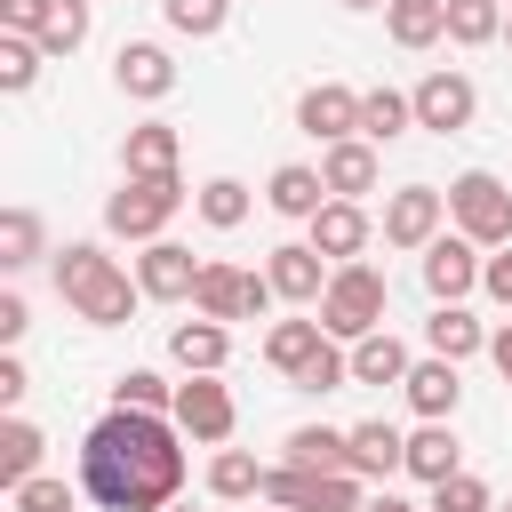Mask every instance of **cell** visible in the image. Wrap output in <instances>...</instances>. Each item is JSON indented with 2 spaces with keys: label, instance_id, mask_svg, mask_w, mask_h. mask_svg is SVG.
<instances>
[{
  "label": "cell",
  "instance_id": "obj_42",
  "mask_svg": "<svg viewBox=\"0 0 512 512\" xmlns=\"http://www.w3.org/2000/svg\"><path fill=\"white\" fill-rule=\"evenodd\" d=\"M24 392H32V376H24V360H16V352H0V408L16 416V400H24Z\"/></svg>",
  "mask_w": 512,
  "mask_h": 512
},
{
  "label": "cell",
  "instance_id": "obj_7",
  "mask_svg": "<svg viewBox=\"0 0 512 512\" xmlns=\"http://www.w3.org/2000/svg\"><path fill=\"white\" fill-rule=\"evenodd\" d=\"M440 232H448V192H440V184H400V192L384 200V240H392V248H416V256H424Z\"/></svg>",
  "mask_w": 512,
  "mask_h": 512
},
{
  "label": "cell",
  "instance_id": "obj_17",
  "mask_svg": "<svg viewBox=\"0 0 512 512\" xmlns=\"http://www.w3.org/2000/svg\"><path fill=\"white\" fill-rule=\"evenodd\" d=\"M320 176H328V192L336 200H360V192H376V144L368 136H344V144H320Z\"/></svg>",
  "mask_w": 512,
  "mask_h": 512
},
{
  "label": "cell",
  "instance_id": "obj_45",
  "mask_svg": "<svg viewBox=\"0 0 512 512\" xmlns=\"http://www.w3.org/2000/svg\"><path fill=\"white\" fill-rule=\"evenodd\" d=\"M488 360H496V376L512 384V320H504V328H488Z\"/></svg>",
  "mask_w": 512,
  "mask_h": 512
},
{
  "label": "cell",
  "instance_id": "obj_43",
  "mask_svg": "<svg viewBox=\"0 0 512 512\" xmlns=\"http://www.w3.org/2000/svg\"><path fill=\"white\" fill-rule=\"evenodd\" d=\"M480 288H488L496 304H512V248H496V256L480 264Z\"/></svg>",
  "mask_w": 512,
  "mask_h": 512
},
{
  "label": "cell",
  "instance_id": "obj_50",
  "mask_svg": "<svg viewBox=\"0 0 512 512\" xmlns=\"http://www.w3.org/2000/svg\"><path fill=\"white\" fill-rule=\"evenodd\" d=\"M416 512H432V504H416Z\"/></svg>",
  "mask_w": 512,
  "mask_h": 512
},
{
  "label": "cell",
  "instance_id": "obj_27",
  "mask_svg": "<svg viewBox=\"0 0 512 512\" xmlns=\"http://www.w3.org/2000/svg\"><path fill=\"white\" fill-rule=\"evenodd\" d=\"M408 128H416V96H400V88H368L360 96V136L368 144H392Z\"/></svg>",
  "mask_w": 512,
  "mask_h": 512
},
{
  "label": "cell",
  "instance_id": "obj_2",
  "mask_svg": "<svg viewBox=\"0 0 512 512\" xmlns=\"http://www.w3.org/2000/svg\"><path fill=\"white\" fill-rule=\"evenodd\" d=\"M56 296L88 320V328H120L128 312H136V280L96 248V240H72V248H56Z\"/></svg>",
  "mask_w": 512,
  "mask_h": 512
},
{
  "label": "cell",
  "instance_id": "obj_13",
  "mask_svg": "<svg viewBox=\"0 0 512 512\" xmlns=\"http://www.w3.org/2000/svg\"><path fill=\"white\" fill-rule=\"evenodd\" d=\"M112 88L136 96V104H160V96H176V56H168L160 40H120V56H112Z\"/></svg>",
  "mask_w": 512,
  "mask_h": 512
},
{
  "label": "cell",
  "instance_id": "obj_9",
  "mask_svg": "<svg viewBox=\"0 0 512 512\" xmlns=\"http://www.w3.org/2000/svg\"><path fill=\"white\" fill-rule=\"evenodd\" d=\"M480 264H488V248L480 240H464V232H440L432 248H424V288H432V304H464L472 288H480Z\"/></svg>",
  "mask_w": 512,
  "mask_h": 512
},
{
  "label": "cell",
  "instance_id": "obj_24",
  "mask_svg": "<svg viewBox=\"0 0 512 512\" xmlns=\"http://www.w3.org/2000/svg\"><path fill=\"white\" fill-rule=\"evenodd\" d=\"M424 344H432L440 360H472V352H488V328H480L464 304H432V320H424Z\"/></svg>",
  "mask_w": 512,
  "mask_h": 512
},
{
  "label": "cell",
  "instance_id": "obj_30",
  "mask_svg": "<svg viewBox=\"0 0 512 512\" xmlns=\"http://www.w3.org/2000/svg\"><path fill=\"white\" fill-rule=\"evenodd\" d=\"M40 456H48V440H40V424H24V416H8V424H0V488H16V480H32V472H40Z\"/></svg>",
  "mask_w": 512,
  "mask_h": 512
},
{
  "label": "cell",
  "instance_id": "obj_26",
  "mask_svg": "<svg viewBox=\"0 0 512 512\" xmlns=\"http://www.w3.org/2000/svg\"><path fill=\"white\" fill-rule=\"evenodd\" d=\"M384 32L400 48H432L448 40V0H384Z\"/></svg>",
  "mask_w": 512,
  "mask_h": 512
},
{
  "label": "cell",
  "instance_id": "obj_12",
  "mask_svg": "<svg viewBox=\"0 0 512 512\" xmlns=\"http://www.w3.org/2000/svg\"><path fill=\"white\" fill-rule=\"evenodd\" d=\"M176 424H184V440L224 448L232 424H240V408H232V392H224L216 376H184V384H176Z\"/></svg>",
  "mask_w": 512,
  "mask_h": 512
},
{
  "label": "cell",
  "instance_id": "obj_52",
  "mask_svg": "<svg viewBox=\"0 0 512 512\" xmlns=\"http://www.w3.org/2000/svg\"><path fill=\"white\" fill-rule=\"evenodd\" d=\"M272 512H288V504H272Z\"/></svg>",
  "mask_w": 512,
  "mask_h": 512
},
{
  "label": "cell",
  "instance_id": "obj_5",
  "mask_svg": "<svg viewBox=\"0 0 512 512\" xmlns=\"http://www.w3.org/2000/svg\"><path fill=\"white\" fill-rule=\"evenodd\" d=\"M448 224L480 248H512V184L488 176V168H464L448 184Z\"/></svg>",
  "mask_w": 512,
  "mask_h": 512
},
{
  "label": "cell",
  "instance_id": "obj_37",
  "mask_svg": "<svg viewBox=\"0 0 512 512\" xmlns=\"http://www.w3.org/2000/svg\"><path fill=\"white\" fill-rule=\"evenodd\" d=\"M160 16H168V32H184V40H216L224 16H232V0H160Z\"/></svg>",
  "mask_w": 512,
  "mask_h": 512
},
{
  "label": "cell",
  "instance_id": "obj_8",
  "mask_svg": "<svg viewBox=\"0 0 512 512\" xmlns=\"http://www.w3.org/2000/svg\"><path fill=\"white\" fill-rule=\"evenodd\" d=\"M408 96H416V128H432V136H464V128H472V112H480V88H472L464 72H448V64H440V72H424Z\"/></svg>",
  "mask_w": 512,
  "mask_h": 512
},
{
  "label": "cell",
  "instance_id": "obj_47",
  "mask_svg": "<svg viewBox=\"0 0 512 512\" xmlns=\"http://www.w3.org/2000/svg\"><path fill=\"white\" fill-rule=\"evenodd\" d=\"M344 8H384V0H344Z\"/></svg>",
  "mask_w": 512,
  "mask_h": 512
},
{
  "label": "cell",
  "instance_id": "obj_49",
  "mask_svg": "<svg viewBox=\"0 0 512 512\" xmlns=\"http://www.w3.org/2000/svg\"><path fill=\"white\" fill-rule=\"evenodd\" d=\"M504 40H512V16H504Z\"/></svg>",
  "mask_w": 512,
  "mask_h": 512
},
{
  "label": "cell",
  "instance_id": "obj_36",
  "mask_svg": "<svg viewBox=\"0 0 512 512\" xmlns=\"http://www.w3.org/2000/svg\"><path fill=\"white\" fill-rule=\"evenodd\" d=\"M112 408H152V416H176V384H168V376H152V368H128V376L112 384Z\"/></svg>",
  "mask_w": 512,
  "mask_h": 512
},
{
  "label": "cell",
  "instance_id": "obj_15",
  "mask_svg": "<svg viewBox=\"0 0 512 512\" xmlns=\"http://www.w3.org/2000/svg\"><path fill=\"white\" fill-rule=\"evenodd\" d=\"M168 360H176L184 376H216V368L232 360V328H224V320H208V312H192V320H176V328H168Z\"/></svg>",
  "mask_w": 512,
  "mask_h": 512
},
{
  "label": "cell",
  "instance_id": "obj_10",
  "mask_svg": "<svg viewBox=\"0 0 512 512\" xmlns=\"http://www.w3.org/2000/svg\"><path fill=\"white\" fill-rule=\"evenodd\" d=\"M136 288H144L152 304H184V296L200 288V256L160 232V240H144V256H136Z\"/></svg>",
  "mask_w": 512,
  "mask_h": 512
},
{
  "label": "cell",
  "instance_id": "obj_46",
  "mask_svg": "<svg viewBox=\"0 0 512 512\" xmlns=\"http://www.w3.org/2000/svg\"><path fill=\"white\" fill-rule=\"evenodd\" d=\"M360 512H416V504H400V496H392V488H384V496H368V504H360Z\"/></svg>",
  "mask_w": 512,
  "mask_h": 512
},
{
  "label": "cell",
  "instance_id": "obj_40",
  "mask_svg": "<svg viewBox=\"0 0 512 512\" xmlns=\"http://www.w3.org/2000/svg\"><path fill=\"white\" fill-rule=\"evenodd\" d=\"M8 504H16V512H72V488H64L56 472H32V480L8 488Z\"/></svg>",
  "mask_w": 512,
  "mask_h": 512
},
{
  "label": "cell",
  "instance_id": "obj_33",
  "mask_svg": "<svg viewBox=\"0 0 512 512\" xmlns=\"http://www.w3.org/2000/svg\"><path fill=\"white\" fill-rule=\"evenodd\" d=\"M40 64H48V48H40L32 32H0V88H8V96H24V88L40 80Z\"/></svg>",
  "mask_w": 512,
  "mask_h": 512
},
{
  "label": "cell",
  "instance_id": "obj_25",
  "mask_svg": "<svg viewBox=\"0 0 512 512\" xmlns=\"http://www.w3.org/2000/svg\"><path fill=\"white\" fill-rule=\"evenodd\" d=\"M408 344L392 336V328H376V336H360L352 344V384H408Z\"/></svg>",
  "mask_w": 512,
  "mask_h": 512
},
{
  "label": "cell",
  "instance_id": "obj_31",
  "mask_svg": "<svg viewBox=\"0 0 512 512\" xmlns=\"http://www.w3.org/2000/svg\"><path fill=\"white\" fill-rule=\"evenodd\" d=\"M448 40H456V48L504 40V0H448Z\"/></svg>",
  "mask_w": 512,
  "mask_h": 512
},
{
  "label": "cell",
  "instance_id": "obj_21",
  "mask_svg": "<svg viewBox=\"0 0 512 512\" xmlns=\"http://www.w3.org/2000/svg\"><path fill=\"white\" fill-rule=\"evenodd\" d=\"M280 448H288L280 464H304V472H352V432H336V424H296Z\"/></svg>",
  "mask_w": 512,
  "mask_h": 512
},
{
  "label": "cell",
  "instance_id": "obj_18",
  "mask_svg": "<svg viewBox=\"0 0 512 512\" xmlns=\"http://www.w3.org/2000/svg\"><path fill=\"white\" fill-rule=\"evenodd\" d=\"M328 200H336V192H328V176H320V168H304V160L272 168V184H264V208H272V216H304V224H312Z\"/></svg>",
  "mask_w": 512,
  "mask_h": 512
},
{
  "label": "cell",
  "instance_id": "obj_41",
  "mask_svg": "<svg viewBox=\"0 0 512 512\" xmlns=\"http://www.w3.org/2000/svg\"><path fill=\"white\" fill-rule=\"evenodd\" d=\"M48 8H56V0H0V32H32V40H40V32H48Z\"/></svg>",
  "mask_w": 512,
  "mask_h": 512
},
{
  "label": "cell",
  "instance_id": "obj_35",
  "mask_svg": "<svg viewBox=\"0 0 512 512\" xmlns=\"http://www.w3.org/2000/svg\"><path fill=\"white\" fill-rule=\"evenodd\" d=\"M288 384H296V392H344V384H352V352L328 336V344H320V352H312V360H304Z\"/></svg>",
  "mask_w": 512,
  "mask_h": 512
},
{
  "label": "cell",
  "instance_id": "obj_6",
  "mask_svg": "<svg viewBox=\"0 0 512 512\" xmlns=\"http://www.w3.org/2000/svg\"><path fill=\"white\" fill-rule=\"evenodd\" d=\"M192 312H208V320H264L272 312V280L264 272H240V264H200Z\"/></svg>",
  "mask_w": 512,
  "mask_h": 512
},
{
  "label": "cell",
  "instance_id": "obj_19",
  "mask_svg": "<svg viewBox=\"0 0 512 512\" xmlns=\"http://www.w3.org/2000/svg\"><path fill=\"white\" fill-rule=\"evenodd\" d=\"M400 392H408V408H416V416H432V424H448V416H456V400H464L456 360H440V352H432V360H416Z\"/></svg>",
  "mask_w": 512,
  "mask_h": 512
},
{
  "label": "cell",
  "instance_id": "obj_32",
  "mask_svg": "<svg viewBox=\"0 0 512 512\" xmlns=\"http://www.w3.org/2000/svg\"><path fill=\"white\" fill-rule=\"evenodd\" d=\"M192 208H200V224L232 232V224H248V184H240V176H208V184L192 192Z\"/></svg>",
  "mask_w": 512,
  "mask_h": 512
},
{
  "label": "cell",
  "instance_id": "obj_34",
  "mask_svg": "<svg viewBox=\"0 0 512 512\" xmlns=\"http://www.w3.org/2000/svg\"><path fill=\"white\" fill-rule=\"evenodd\" d=\"M0 264H8V272L40 264V216H32V208H0Z\"/></svg>",
  "mask_w": 512,
  "mask_h": 512
},
{
  "label": "cell",
  "instance_id": "obj_23",
  "mask_svg": "<svg viewBox=\"0 0 512 512\" xmlns=\"http://www.w3.org/2000/svg\"><path fill=\"white\" fill-rule=\"evenodd\" d=\"M408 472H416L424 488H440L448 472H464V440H456L448 424H432V416H424V424L408 432Z\"/></svg>",
  "mask_w": 512,
  "mask_h": 512
},
{
  "label": "cell",
  "instance_id": "obj_51",
  "mask_svg": "<svg viewBox=\"0 0 512 512\" xmlns=\"http://www.w3.org/2000/svg\"><path fill=\"white\" fill-rule=\"evenodd\" d=\"M504 16H512V0H504Z\"/></svg>",
  "mask_w": 512,
  "mask_h": 512
},
{
  "label": "cell",
  "instance_id": "obj_16",
  "mask_svg": "<svg viewBox=\"0 0 512 512\" xmlns=\"http://www.w3.org/2000/svg\"><path fill=\"white\" fill-rule=\"evenodd\" d=\"M368 208L360 200H328L320 216H312V248L328 256V264H360V248H368Z\"/></svg>",
  "mask_w": 512,
  "mask_h": 512
},
{
  "label": "cell",
  "instance_id": "obj_22",
  "mask_svg": "<svg viewBox=\"0 0 512 512\" xmlns=\"http://www.w3.org/2000/svg\"><path fill=\"white\" fill-rule=\"evenodd\" d=\"M352 472H360V480L408 472V432H392L384 416H376V424H352Z\"/></svg>",
  "mask_w": 512,
  "mask_h": 512
},
{
  "label": "cell",
  "instance_id": "obj_29",
  "mask_svg": "<svg viewBox=\"0 0 512 512\" xmlns=\"http://www.w3.org/2000/svg\"><path fill=\"white\" fill-rule=\"evenodd\" d=\"M264 472H272V464H256L248 448H216V456H208V496H224V504L264 496Z\"/></svg>",
  "mask_w": 512,
  "mask_h": 512
},
{
  "label": "cell",
  "instance_id": "obj_53",
  "mask_svg": "<svg viewBox=\"0 0 512 512\" xmlns=\"http://www.w3.org/2000/svg\"><path fill=\"white\" fill-rule=\"evenodd\" d=\"M504 512H512V504H504Z\"/></svg>",
  "mask_w": 512,
  "mask_h": 512
},
{
  "label": "cell",
  "instance_id": "obj_11",
  "mask_svg": "<svg viewBox=\"0 0 512 512\" xmlns=\"http://www.w3.org/2000/svg\"><path fill=\"white\" fill-rule=\"evenodd\" d=\"M328 272H336V264H328L312 240H280V248L264 256V280H272L280 304H320V296H328Z\"/></svg>",
  "mask_w": 512,
  "mask_h": 512
},
{
  "label": "cell",
  "instance_id": "obj_1",
  "mask_svg": "<svg viewBox=\"0 0 512 512\" xmlns=\"http://www.w3.org/2000/svg\"><path fill=\"white\" fill-rule=\"evenodd\" d=\"M184 488V424L152 408H112L80 432V496L104 512H168Z\"/></svg>",
  "mask_w": 512,
  "mask_h": 512
},
{
  "label": "cell",
  "instance_id": "obj_39",
  "mask_svg": "<svg viewBox=\"0 0 512 512\" xmlns=\"http://www.w3.org/2000/svg\"><path fill=\"white\" fill-rule=\"evenodd\" d=\"M432 512H496V496H488L480 472H448V480L432 488Z\"/></svg>",
  "mask_w": 512,
  "mask_h": 512
},
{
  "label": "cell",
  "instance_id": "obj_4",
  "mask_svg": "<svg viewBox=\"0 0 512 512\" xmlns=\"http://www.w3.org/2000/svg\"><path fill=\"white\" fill-rule=\"evenodd\" d=\"M184 208V176H120V192L104 200V232L120 240H160Z\"/></svg>",
  "mask_w": 512,
  "mask_h": 512
},
{
  "label": "cell",
  "instance_id": "obj_38",
  "mask_svg": "<svg viewBox=\"0 0 512 512\" xmlns=\"http://www.w3.org/2000/svg\"><path fill=\"white\" fill-rule=\"evenodd\" d=\"M88 8H96V0H56V8H48V32H40V48H48V56H72V48L88 40Z\"/></svg>",
  "mask_w": 512,
  "mask_h": 512
},
{
  "label": "cell",
  "instance_id": "obj_48",
  "mask_svg": "<svg viewBox=\"0 0 512 512\" xmlns=\"http://www.w3.org/2000/svg\"><path fill=\"white\" fill-rule=\"evenodd\" d=\"M168 512H192V504H168Z\"/></svg>",
  "mask_w": 512,
  "mask_h": 512
},
{
  "label": "cell",
  "instance_id": "obj_14",
  "mask_svg": "<svg viewBox=\"0 0 512 512\" xmlns=\"http://www.w3.org/2000/svg\"><path fill=\"white\" fill-rule=\"evenodd\" d=\"M296 128H304L312 144H344V136H360V96L336 88V80H320V88L296 96Z\"/></svg>",
  "mask_w": 512,
  "mask_h": 512
},
{
  "label": "cell",
  "instance_id": "obj_20",
  "mask_svg": "<svg viewBox=\"0 0 512 512\" xmlns=\"http://www.w3.org/2000/svg\"><path fill=\"white\" fill-rule=\"evenodd\" d=\"M176 160H184V144H176L168 120H136L128 144H120V168L128 176H176Z\"/></svg>",
  "mask_w": 512,
  "mask_h": 512
},
{
  "label": "cell",
  "instance_id": "obj_44",
  "mask_svg": "<svg viewBox=\"0 0 512 512\" xmlns=\"http://www.w3.org/2000/svg\"><path fill=\"white\" fill-rule=\"evenodd\" d=\"M24 328H32V312H24V296L8 288V296H0V344H16Z\"/></svg>",
  "mask_w": 512,
  "mask_h": 512
},
{
  "label": "cell",
  "instance_id": "obj_28",
  "mask_svg": "<svg viewBox=\"0 0 512 512\" xmlns=\"http://www.w3.org/2000/svg\"><path fill=\"white\" fill-rule=\"evenodd\" d=\"M320 344H328V328H320V320H272V328H264V360H272L280 376H296Z\"/></svg>",
  "mask_w": 512,
  "mask_h": 512
},
{
  "label": "cell",
  "instance_id": "obj_3",
  "mask_svg": "<svg viewBox=\"0 0 512 512\" xmlns=\"http://www.w3.org/2000/svg\"><path fill=\"white\" fill-rule=\"evenodd\" d=\"M384 304H392V288H384L376 264H336V272H328V296H320L312 312H320V328H328L336 344H360V336L384 328Z\"/></svg>",
  "mask_w": 512,
  "mask_h": 512
}]
</instances>
